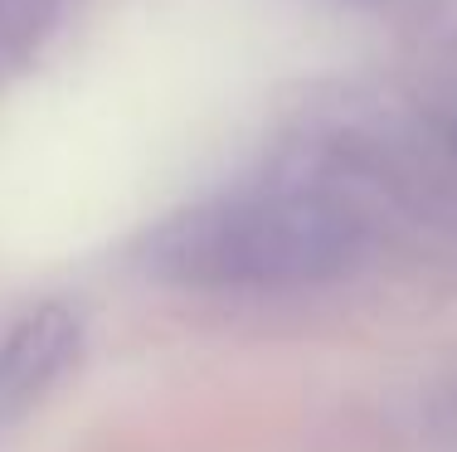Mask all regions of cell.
I'll use <instances>...</instances> for the list:
<instances>
[{"label": "cell", "mask_w": 457, "mask_h": 452, "mask_svg": "<svg viewBox=\"0 0 457 452\" xmlns=\"http://www.w3.org/2000/svg\"><path fill=\"white\" fill-rule=\"evenodd\" d=\"M365 224L312 185H248L180 210L146 239V267L200 292H287L351 273Z\"/></svg>", "instance_id": "obj_1"}, {"label": "cell", "mask_w": 457, "mask_h": 452, "mask_svg": "<svg viewBox=\"0 0 457 452\" xmlns=\"http://www.w3.org/2000/svg\"><path fill=\"white\" fill-rule=\"evenodd\" d=\"M83 350V321L63 301H45L0 341V423L29 414Z\"/></svg>", "instance_id": "obj_2"}, {"label": "cell", "mask_w": 457, "mask_h": 452, "mask_svg": "<svg viewBox=\"0 0 457 452\" xmlns=\"http://www.w3.org/2000/svg\"><path fill=\"white\" fill-rule=\"evenodd\" d=\"M63 0H0V78L45 45Z\"/></svg>", "instance_id": "obj_3"}, {"label": "cell", "mask_w": 457, "mask_h": 452, "mask_svg": "<svg viewBox=\"0 0 457 452\" xmlns=\"http://www.w3.org/2000/svg\"><path fill=\"white\" fill-rule=\"evenodd\" d=\"M443 136H448V146H453V156H457V107L448 112V122H443Z\"/></svg>", "instance_id": "obj_4"}]
</instances>
